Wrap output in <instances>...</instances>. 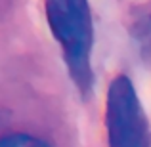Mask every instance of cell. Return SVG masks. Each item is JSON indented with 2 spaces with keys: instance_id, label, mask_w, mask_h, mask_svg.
<instances>
[{
  "instance_id": "cell-1",
  "label": "cell",
  "mask_w": 151,
  "mask_h": 147,
  "mask_svg": "<svg viewBox=\"0 0 151 147\" xmlns=\"http://www.w3.org/2000/svg\"><path fill=\"white\" fill-rule=\"evenodd\" d=\"M44 8L50 31L63 52L71 80L81 94L90 96L94 86V25L88 0H44Z\"/></svg>"
},
{
  "instance_id": "cell-2",
  "label": "cell",
  "mask_w": 151,
  "mask_h": 147,
  "mask_svg": "<svg viewBox=\"0 0 151 147\" xmlns=\"http://www.w3.org/2000/svg\"><path fill=\"white\" fill-rule=\"evenodd\" d=\"M107 147H149V124L132 80L117 75L107 88Z\"/></svg>"
},
{
  "instance_id": "cell-3",
  "label": "cell",
  "mask_w": 151,
  "mask_h": 147,
  "mask_svg": "<svg viewBox=\"0 0 151 147\" xmlns=\"http://www.w3.org/2000/svg\"><path fill=\"white\" fill-rule=\"evenodd\" d=\"M132 37L138 40L140 50L149 57L151 55V10L145 11L140 17H136V21L132 25Z\"/></svg>"
},
{
  "instance_id": "cell-4",
  "label": "cell",
  "mask_w": 151,
  "mask_h": 147,
  "mask_svg": "<svg viewBox=\"0 0 151 147\" xmlns=\"http://www.w3.org/2000/svg\"><path fill=\"white\" fill-rule=\"evenodd\" d=\"M0 147H50L40 138L29 136V134H10L0 138Z\"/></svg>"
}]
</instances>
